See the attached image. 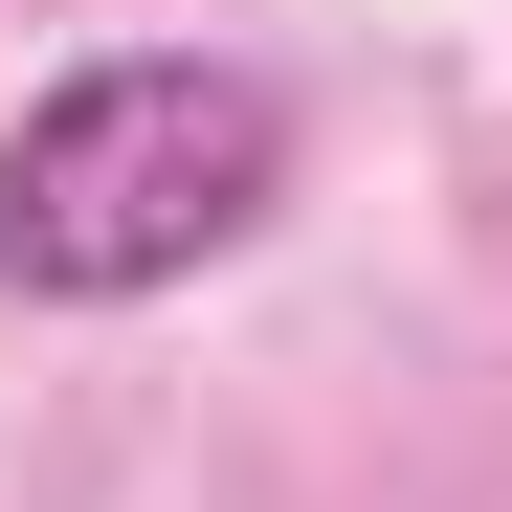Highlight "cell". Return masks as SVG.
I'll return each instance as SVG.
<instances>
[{"mask_svg": "<svg viewBox=\"0 0 512 512\" xmlns=\"http://www.w3.org/2000/svg\"><path fill=\"white\" fill-rule=\"evenodd\" d=\"M290 201V90L223 45H112L0 134V290L23 312H134L223 268L245 223Z\"/></svg>", "mask_w": 512, "mask_h": 512, "instance_id": "1", "label": "cell"}]
</instances>
